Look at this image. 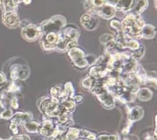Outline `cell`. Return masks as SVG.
<instances>
[{
    "mask_svg": "<svg viewBox=\"0 0 157 140\" xmlns=\"http://www.w3.org/2000/svg\"><path fill=\"white\" fill-rule=\"evenodd\" d=\"M117 1H118V0H104V2H105V3H106V4H110V5H111V6L115 7V5L117 4Z\"/></svg>",
    "mask_w": 157,
    "mask_h": 140,
    "instance_id": "4316f807",
    "label": "cell"
},
{
    "mask_svg": "<svg viewBox=\"0 0 157 140\" xmlns=\"http://www.w3.org/2000/svg\"><path fill=\"white\" fill-rule=\"evenodd\" d=\"M0 140H6V139H2V138H0Z\"/></svg>",
    "mask_w": 157,
    "mask_h": 140,
    "instance_id": "4dcf8cb0",
    "label": "cell"
},
{
    "mask_svg": "<svg viewBox=\"0 0 157 140\" xmlns=\"http://www.w3.org/2000/svg\"><path fill=\"white\" fill-rule=\"evenodd\" d=\"M121 23L126 37L134 39L141 38V31L145 23L140 15L127 12Z\"/></svg>",
    "mask_w": 157,
    "mask_h": 140,
    "instance_id": "6da1fadb",
    "label": "cell"
},
{
    "mask_svg": "<svg viewBox=\"0 0 157 140\" xmlns=\"http://www.w3.org/2000/svg\"><path fill=\"white\" fill-rule=\"evenodd\" d=\"M151 92L150 91V90L144 88H142L139 92V97L141 99H147L148 96H151Z\"/></svg>",
    "mask_w": 157,
    "mask_h": 140,
    "instance_id": "ffe728a7",
    "label": "cell"
},
{
    "mask_svg": "<svg viewBox=\"0 0 157 140\" xmlns=\"http://www.w3.org/2000/svg\"><path fill=\"white\" fill-rule=\"evenodd\" d=\"M10 104L12 106V107H13L14 109H17L18 106V103H17V98L15 97H13L10 101Z\"/></svg>",
    "mask_w": 157,
    "mask_h": 140,
    "instance_id": "484cf974",
    "label": "cell"
},
{
    "mask_svg": "<svg viewBox=\"0 0 157 140\" xmlns=\"http://www.w3.org/2000/svg\"><path fill=\"white\" fill-rule=\"evenodd\" d=\"M80 23L86 30L92 31L95 29L98 26V20L93 15L86 13L81 17Z\"/></svg>",
    "mask_w": 157,
    "mask_h": 140,
    "instance_id": "30bf717a",
    "label": "cell"
},
{
    "mask_svg": "<svg viewBox=\"0 0 157 140\" xmlns=\"http://www.w3.org/2000/svg\"><path fill=\"white\" fill-rule=\"evenodd\" d=\"M2 20L3 23L10 29H15L20 25V20L16 12H3Z\"/></svg>",
    "mask_w": 157,
    "mask_h": 140,
    "instance_id": "52a82bcc",
    "label": "cell"
},
{
    "mask_svg": "<svg viewBox=\"0 0 157 140\" xmlns=\"http://www.w3.org/2000/svg\"><path fill=\"white\" fill-rule=\"evenodd\" d=\"M133 0H118L115 8L117 10L128 12Z\"/></svg>",
    "mask_w": 157,
    "mask_h": 140,
    "instance_id": "5bb4252c",
    "label": "cell"
},
{
    "mask_svg": "<svg viewBox=\"0 0 157 140\" xmlns=\"http://www.w3.org/2000/svg\"><path fill=\"white\" fill-rule=\"evenodd\" d=\"M156 34L155 27L150 24H144L141 31V38L151 39H153Z\"/></svg>",
    "mask_w": 157,
    "mask_h": 140,
    "instance_id": "7c38bea8",
    "label": "cell"
},
{
    "mask_svg": "<svg viewBox=\"0 0 157 140\" xmlns=\"http://www.w3.org/2000/svg\"><path fill=\"white\" fill-rule=\"evenodd\" d=\"M116 12L117 10L115 9V7L105 3L99 7H93L90 10L88 14L91 15H97L104 19L110 20L115 15Z\"/></svg>",
    "mask_w": 157,
    "mask_h": 140,
    "instance_id": "5b68a950",
    "label": "cell"
},
{
    "mask_svg": "<svg viewBox=\"0 0 157 140\" xmlns=\"http://www.w3.org/2000/svg\"><path fill=\"white\" fill-rule=\"evenodd\" d=\"M140 44L139 42L134 39H128L127 42V48H129L132 50H137V49L139 48L140 47Z\"/></svg>",
    "mask_w": 157,
    "mask_h": 140,
    "instance_id": "d6986e66",
    "label": "cell"
},
{
    "mask_svg": "<svg viewBox=\"0 0 157 140\" xmlns=\"http://www.w3.org/2000/svg\"><path fill=\"white\" fill-rule=\"evenodd\" d=\"M31 119V115L29 112H16L12 117L9 128L12 130V133L14 134L18 133L17 126L21 123H25Z\"/></svg>",
    "mask_w": 157,
    "mask_h": 140,
    "instance_id": "8992f818",
    "label": "cell"
},
{
    "mask_svg": "<svg viewBox=\"0 0 157 140\" xmlns=\"http://www.w3.org/2000/svg\"><path fill=\"white\" fill-rule=\"evenodd\" d=\"M91 4L94 7H99L104 5L105 3L104 0H91Z\"/></svg>",
    "mask_w": 157,
    "mask_h": 140,
    "instance_id": "603a6c76",
    "label": "cell"
},
{
    "mask_svg": "<svg viewBox=\"0 0 157 140\" xmlns=\"http://www.w3.org/2000/svg\"><path fill=\"white\" fill-rule=\"evenodd\" d=\"M29 74L28 68L26 66L14 64L10 69V77L13 80L26 79Z\"/></svg>",
    "mask_w": 157,
    "mask_h": 140,
    "instance_id": "ba28073f",
    "label": "cell"
},
{
    "mask_svg": "<svg viewBox=\"0 0 157 140\" xmlns=\"http://www.w3.org/2000/svg\"><path fill=\"white\" fill-rule=\"evenodd\" d=\"M6 83V78L5 75L0 72V88L2 87Z\"/></svg>",
    "mask_w": 157,
    "mask_h": 140,
    "instance_id": "d4e9b609",
    "label": "cell"
},
{
    "mask_svg": "<svg viewBox=\"0 0 157 140\" xmlns=\"http://www.w3.org/2000/svg\"><path fill=\"white\" fill-rule=\"evenodd\" d=\"M68 56L73 61H74L85 58V53L82 50L75 47L68 50Z\"/></svg>",
    "mask_w": 157,
    "mask_h": 140,
    "instance_id": "9a60e30c",
    "label": "cell"
},
{
    "mask_svg": "<svg viewBox=\"0 0 157 140\" xmlns=\"http://www.w3.org/2000/svg\"><path fill=\"white\" fill-rule=\"evenodd\" d=\"M109 25H110V26L112 28H113L115 30H116V31H118V30H120V29H122L121 23L118 20H115V19H112V20H110Z\"/></svg>",
    "mask_w": 157,
    "mask_h": 140,
    "instance_id": "44dd1931",
    "label": "cell"
},
{
    "mask_svg": "<svg viewBox=\"0 0 157 140\" xmlns=\"http://www.w3.org/2000/svg\"><path fill=\"white\" fill-rule=\"evenodd\" d=\"M154 5H155V7L156 8V0H154Z\"/></svg>",
    "mask_w": 157,
    "mask_h": 140,
    "instance_id": "f546056e",
    "label": "cell"
},
{
    "mask_svg": "<svg viewBox=\"0 0 157 140\" xmlns=\"http://www.w3.org/2000/svg\"><path fill=\"white\" fill-rule=\"evenodd\" d=\"M148 6V0H133L128 12L136 15H140Z\"/></svg>",
    "mask_w": 157,
    "mask_h": 140,
    "instance_id": "8fae6325",
    "label": "cell"
},
{
    "mask_svg": "<svg viewBox=\"0 0 157 140\" xmlns=\"http://www.w3.org/2000/svg\"><path fill=\"white\" fill-rule=\"evenodd\" d=\"M15 1L18 4V3H20V2H23V0H15Z\"/></svg>",
    "mask_w": 157,
    "mask_h": 140,
    "instance_id": "f1b7e54d",
    "label": "cell"
},
{
    "mask_svg": "<svg viewBox=\"0 0 157 140\" xmlns=\"http://www.w3.org/2000/svg\"><path fill=\"white\" fill-rule=\"evenodd\" d=\"M144 47L143 45H140L139 49L133 50V52L131 53V58L135 60L140 59L144 55Z\"/></svg>",
    "mask_w": 157,
    "mask_h": 140,
    "instance_id": "e0dca14e",
    "label": "cell"
},
{
    "mask_svg": "<svg viewBox=\"0 0 157 140\" xmlns=\"http://www.w3.org/2000/svg\"><path fill=\"white\" fill-rule=\"evenodd\" d=\"M24 126L28 132L34 133L37 131L38 124L35 122L29 120L24 123Z\"/></svg>",
    "mask_w": 157,
    "mask_h": 140,
    "instance_id": "2e32d148",
    "label": "cell"
},
{
    "mask_svg": "<svg viewBox=\"0 0 157 140\" xmlns=\"http://www.w3.org/2000/svg\"><path fill=\"white\" fill-rule=\"evenodd\" d=\"M21 33L23 39L29 42H33L37 40L42 35L40 26L34 23L25 25L21 29Z\"/></svg>",
    "mask_w": 157,
    "mask_h": 140,
    "instance_id": "277c9868",
    "label": "cell"
},
{
    "mask_svg": "<svg viewBox=\"0 0 157 140\" xmlns=\"http://www.w3.org/2000/svg\"><path fill=\"white\" fill-rule=\"evenodd\" d=\"M13 115V113L12 111L10 109H6L3 111L1 114H0V117L5 119V120H7L10 119Z\"/></svg>",
    "mask_w": 157,
    "mask_h": 140,
    "instance_id": "7402d4cb",
    "label": "cell"
},
{
    "mask_svg": "<svg viewBox=\"0 0 157 140\" xmlns=\"http://www.w3.org/2000/svg\"><path fill=\"white\" fill-rule=\"evenodd\" d=\"M60 36L67 39H77L80 31L77 26L73 24L66 25L59 31Z\"/></svg>",
    "mask_w": 157,
    "mask_h": 140,
    "instance_id": "9c48e42d",
    "label": "cell"
},
{
    "mask_svg": "<svg viewBox=\"0 0 157 140\" xmlns=\"http://www.w3.org/2000/svg\"><path fill=\"white\" fill-rule=\"evenodd\" d=\"M23 2L25 4H29L31 3V0H23Z\"/></svg>",
    "mask_w": 157,
    "mask_h": 140,
    "instance_id": "83f0119b",
    "label": "cell"
},
{
    "mask_svg": "<svg viewBox=\"0 0 157 140\" xmlns=\"http://www.w3.org/2000/svg\"><path fill=\"white\" fill-rule=\"evenodd\" d=\"M0 6L3 12H15L17 8V3L15 0H0Z\"/></svg>",
    "mask_w": 157,
    "mask_h": 140,
    "instance_id": "4fadbf2b",
    "label": "cell"
},
{
    "mask_svg": "<svg viewBox=\"0 0 157 140\" xmlns=\"http://www.w3.org/2000/svg\"><path fill=\"white\" fill-rule=\"evenodd\" d=\"M59 33L51 32L42 34L40 37V45L45 50H51L56 48V46L60 39Z\"/></svg>",
    "mask_w": 157,
    "mask_h": 140,
    "instance_id": "3957f363",
    "label": "cell"
},
{
    "mask_svg": "<svg viewBox=\"0 0 157 140\" xmlns=\"http://www.w3.org/2000/svg\"><path fill=\"white\" fill-rule=\"evenodd\" d=\"M94 82H95L94 77L91 76L84 79L82 80V86L86 88H91L94 85Z\"/></svg>",
    "mask_w": 157,
    "mask_h": 140,
    "instance_id": "ac0fdd59",
    "label": "cell"
},
{
    "mask_svg": "<svg viewBox=\"0 0 157 140\" xmlns=\"http://www.w3.org/2000/svg\"><path fill=\"white\" fill-rule=\"evenodd\" d=\"M7 140H30L29 137L26 135H17L10 138Z\"/></svg>",
    "mask_w": 157,
    "mask_h": 140,
    "instance_id": "cb8c5ba5",
    "label": "cell"
},
{
    "mask_svg": "<svg viewBox=\"0 0 157 140\" xmlns=\"http://www.w3.org/2000/svg\"><path fill=\"white\" fill-rule=\"evenodd\" d=\"M66 25V20L61 15H56L44 21L40 26L42 34L55 32L59 33Z\"/></svg>",
    "mask_w": 157,
    "mask_h": 140,
    "instance_id": "7a4b0ae2",
    "label": "cell"
}]
</instances>
